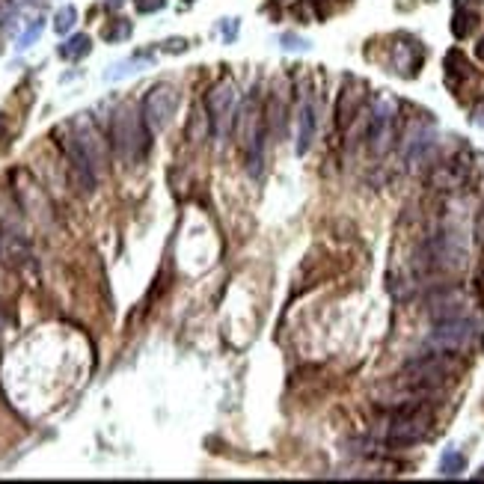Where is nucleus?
Returning a JSON list of instances; mask_svg holds the SVG:
<instances>
[{
  "mask_svg": "<svg viewBox=\"0 0 484 484\" xmlns=\"http://www.w3.org/2000/svg\"><path fill=\"white\" fill-rule=\"evenodd\" d=\"M467 470V461H463V455L461 452H443V458H440V476L446 479H455V476H461V472Z\"/></svg>",
  "mask_w": 484,
  "mask_h": 484,
  "instance_id": "ddd939ff",
  "label": "nucleus"
},
{
  "mask_svg": "<svg viewBox=\"0 0 484 484\" xmlns=\"http://www.w3.org/2000/svg\"><path fill=\"white\" fill-rule=\"evenodd\" d=\"M3 134H6V116L0 113V140H3Z\"/></svg>",
  "mask_w": 484,
  "mask_h": 484,
  "instance_id": "5701e85b",
  "label": "nucleus"
},
{
  "mask_svg": "<svg viewBox=\"0 0 484 484\" xmlns=\"http://www.w3.org/2000/svg\"><path fill=\"white\" fill-rule=\"evenodd\" d=\"M282 45H285L289 51H306V48H309V42H306V39H298L294 33H282Z\"/></svg>",
  "mask_w": 484,
  "mask_h": 484,
  "instance_id": "aec40b11",
  "label": "nucleus"
},
{
  "mask_svg": "<svg viewBox=\"0 0 484 484\" xmlns=\"http://www.w3.org/2000/svg\"><path fill=\"white\" fill-rule=\"evenodd\" d=\"M75 143L80 146V152L89 158V164H93L95 169H101V160H104V140L101 134L95 131V125L86 119V116H80V119L75 122Z\"/></svg>",
  "mask_w": 484,
  "mask_h": 484,
  "instance_id": "423d86ee",
  "label": "nucleus"
},
{
  "mask_svg": "<svg viewBox=\"0 0 484 484\" xmlns=\"http://www.w3.org/2000/svg\"><path fill=\"white\" fill-rule=\"evenodd\" d=\"M167 6V0H134V9L140 15H149V12H160Z\"/></svg>",
  "mask_w": 484,
  "mask_h": 484,
  "instance_id": "a211bd4d",
  "label": "nucleus"
},
{
  "mask_svg": "<svg viewBox=\"0 0 484 484\" xmlns=\"http://www.w3.org/2000/svg\"><path fill=\"white\" fill-rule=\"evenodd\" d=\"M101 36H104L107 42H122V39H128V36H131V21H122V18H119V21H113L110 27H104Z\"/></svg>",
  "mask_w": 484,
  "mask_h": 484,
  "instance_id": "4468645a",
  "label": "nucleus"
},
{
  "mask_svg": "<svg viewBox=\"0 0 484 484\" xmlns=\"http://www.w3.org/2000/svg\"><path fill=\"white\" fill-rule=\"evenodd\" d=\"M476 24H479V15L472 12V9L458 6V12H455V21H452V33L458 36V39H467V36L476 30Z\"/></svg>",
  "mask_w": 484,
  "mask_h": 484,
  "instance_id": "9b49d317",
  "label": "nucleus"
},
{
  "mask_svg": "<svg viewBox=\"0 0 484 484\" xmlns=\"http://www.w3.org/2000/svg\"><path fill=\"white\" fill-rule=\"evenodd\" d=\"M89 48H93L89 36L80 33V36H71L69 42L60 45V57H62V60H77V57H84V53H89Z\"/></svg>",
  "mask_w": 484,
  "mask_h": 484,
  "instance_id": "f8f14e48",
  "label": "nucleus"
},
{
  "mask_svg": "<svg viewBox=\"0 0 484 484\" xmlns=\"http://www.w3.org/2000/svg\"><path fill=\"white\" fill-rule=\"evenodd\" d=\"M205 107H208V116H211V125L214 131L226 134L229 128V119H232V110H235V86L232 84H217L205 98Z\"/></svg>",
  "mask_w": 484,
  "mask_h": 484,
  "instance_id": "39448f33",
  "label": "nucleus"
},
{
  "mask_svg": "<svg viewBox=\"0 0 484 484\" xmlns=\"http://www.w3.org/2000/svg\"><path fill=\"white\" fill-rule=\"evenodd\" d=\"M39 33H42V21H33V24H30V30H27V33L21 36V42H18V48H30V42H36V39H39Z\"/></svg>",
  "mask_w": 484,
  "mask_h": 484,
  "instance_id": "6ab92c4d",
  "label": "nucleus"
},
{
  "mask_svg": "<svg viewBox=\"0 0 484 484\" xmlns=\"http://www.w3.org/2000/svg\"><path fill=\"white\" fill-rule=\"evenodd\" d=\"M164 51H167V53H182V51H187V39H167V42H164Z\"/></svg>",
  "mask_w": 484,
  "mask_h": 484,
  "instance_id": "412c9836",
  "label": "nucleus"
},
{
  "mask_svg": "<svg viewBox=\"0 0 484 484\" xmlns=\"http://www.w3.org/2000/svg\"><path fill=\"white\" fill-rule=\"evenodd\" d=\"M455 372V363L446 360L443 351H434V354H425L419 360H410L404 365V374L419 387H428V383H440L443 378H449Z\"/></svg>",
  "mask_w": 484,
  "mask_h": 484,
  "instance_id": "20e7f679",
  "label": "nucleus"
},
{
  "mask_svg": "<svg viewBox=\"0 0 484 484\" xmlns=\"http://www.w3.org/2000/svg\"><path fill=\"white\" fill-rule=\"evenodd\" d=\"M75 18H77L75 6H62L60 12H57V18H53V30H57V33H69L71 27H75Z\"/></svg>",
  "mask_w": 484,
  "mask_h": 484,
  "instance_id": "2eb2a0df",
  "label": "nucleus"
},
{
  "mask_svg": "<svg viewBox=\"0 0 484 484\" xmlns=\"http://www.w3.org/2000/svg\"><path fill=\"white\" fill-rule=\"evenodd\" d=\"M476 476H479V479H484V467H481V472H476Z\"/></svg>",
  "mask_w": 484,
  "mask_h": 484,
  "instance_id": "393cba45",
  "label": "nucleus"
},
{
  "mask_svg": "<svg viewBox=\"0 0 484 484\" xmlns=\"http://www.w3.org/2000/svg\"><path fill=\"white\" fill-rule=\"evenodd\" d=\"M110 143L125 158H140L149 146V128L143 122V113H137L131 104L116 107L110 119Z\"/></svg>",
  "mask_w": 484,
  "mask_h": 484,
  "instance_id": "f257e3e1",
  "label": "nucleus"
},
{
  "mask_svg": "<svg viewBox=\"0 0 484 484\" xmlns=\"http://www.w3.org/2000/svg\"><path fill=\"white\" fill-rule=\"evenodd\" d=\"M235 36H238V18H229V21L223 24V39L232 42V39H235Z\"/></svg>",
  "mask_w": 484,
  "mask_h": 484,
  "instance_id": "4be33fe9",
  "label": "nucleus"
},
{
  "mask_svg": "<svg viewBox=\"0 0 484 484\" xmlns=\"http://www.w3.org/2000/svg\"><path fill=\"white\" fill-rule=\"evenodd\" d=\"M315 107H312V101H303L300 104V116H298V143H294V152L298 155H306L312 140H315Z\"/></svg>",
  "mask_w": 484,
  "mask_h": 484,
  "instance_id": "1a4fd4ad",
  "label": "nucleus"
},
{
  "mask_svg": "<svg viewBox=\"0 0 484 484\" xmlns=\"http://www.w3.org/2000/svg\"><path fill=\"white\" fill-rule=\"evenodd\" d=\"M428 434V416H419L416 410H410L401 419H396L389 428V443L396 446H410V443H419L422 437Z\"/></svg>",
  "mask_w": 484,
  "mask_h": 484,
  "instance_id": "0eeeda50",
  "label": "nucleus"
},
{
  "mask_svg": "<svg viewBox=\"0 0 484 484\" xmlns=\"http://www.w3.org/2000/svg\"><path fill=\"white\" fill-rule=\"evenodd\" d=\"M428 315H431L434 321L461 318L463 315V298H461V291H455V289L437 291L434 298L428 300Z\"/></svg>",
  "mask_w": 484,
  "mask_h": 484,
  "instance_id": "6e6552de",
  "label": "nucleus"
},
{
  "mask_svg": "<svg viewBox=\"0 0 484 484\" xmlns=\"http://www.w3.org/2000/svg\"><path fill=\"white\" fill-rule=\"evenodd\" d=\"M12 291H15V280L9 274V265L0 258V298H9Z\"/></svg>",
  "mask_w": 484,
  "mask_h": 484,
  "instance_id": "f3484780",
  "label": "nucleus"
},
{
  "mask_svg": "<svg viewBox=\"0 0 484 484\" xmlns=\"http://www.w3.org/2000/svg\"><path fill=\"white\" fill-rule=\"evenodd\" d=\"M176 107H178V89L169 86V84H158L152 86L146 98H143V122H146L149 131H164L176 116Z\"/></svg>",
  "mask_w": 484,
  "mask_h": 484,
  "instance_id": "7ed1b4c3",
  "label": "nucleus"
},
{
  "mask_svg": "<svg viewBox=\"0 0 484 484\" xmlns=\"http://www.w3.org/2000/svg\"><path fill=\"white\" fill-rule=\"evenodd\" d=\"M479 336V324L472 318H449V321H437V327L431 330V336L425 339V345L431 351H443V354H455L463 351L472 339Z\"/></svg>",
  "mask_w": 484,
  "mask_h": 484,
  "instance_id": "f03ea898",
  "label": "nucleus"
},
{
  "mask_svg": "<svg viewBox=\"0 0 484 484\" xmlns=\"http://www.w3.org/2000/svg\"><path fill=\"white\" fill-rule=\"evenodd\" d=\"M184 3H193V0H184Z\"/></svg>",
  "mask_w": 484,
  "mask_h": 484,
  "instance_id": "a878e982",
  "label": "nucleus"
},
{
  "mask_svg": "<svg viewBox=\"0 0 484 484\" xmlns=\"http://www.w3.org/2000/svg\"><path fill=\"white\" fill-rule=\"evenodd\" d=\"M140 66H146V60H131V62H119L113 71H107V80H119L125 75H131V71H140Z\"/></svg>",
  "mask_w": 484,
  "mask_h": 484,
  "instance_id": "dca6fc26",
  "label": "nucleus"
},
{
  "mask_svg": "<svg viewBox=\"0 0 484 484\" xmlns=\"http://www.w3.org/2000/svg\"><path fill=\"white\" fill-rule=\"evenodd\" d=\"M6 327V315H3V309H0V330Z\"/></svg>",
  "mask_w": 484,
  "mask_h": 484,
  "instance_id": "b1692460",
  "label": "nucleus"
},
{
  "mask_svg": "<svg viewBox=\"0 0 484 484\" xmlns=\"http://www.w3.org/2000/svg\"><path fill=\"white\" fill-rule=\"evenodd\" d=\"M389 134V107L387 104H378L372 113V125H369V143L374 146V152L383 149V140Z\"/></svg>",
  "mask_w": 484,
  "mask_h": 484,
  "instance_id": "9d476101",
  "label": "nucleus"
}]
</instances>
